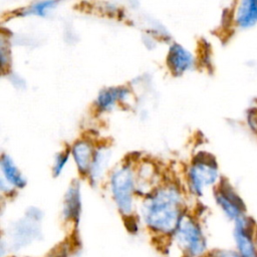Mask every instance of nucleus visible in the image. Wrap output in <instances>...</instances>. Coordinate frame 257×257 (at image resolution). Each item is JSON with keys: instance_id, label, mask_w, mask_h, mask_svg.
Instances as JSON below:
<instances>
[{"instance_id": "20e7f679", "label": "nucleus", "mask_w": 257, "mask_h": 257, "mask_svg": "<svg viewBox=\"0 0 257 257\" xmlns=\"http://www.w3.org/2000/svg\"><path fill=\"white\" fill-rule=\"evenodd\" d=\"M257 225L248 215H243L234 221L233 239L235 250L241 257H253L256 251Z\"/></svg>"}, {"instance_id": "423d86ee", "label": "nucleus", "mask_w": 257, "mask_h": 257, "mask_svg": "<svg viewBox=\"0 0 257 257\" xmlns=\"http://www.w3.org/2000/svg\"><path fill=\"white\" fill-rule=\"evenodd\" d=\"M179 239L194 256L202 255L206 250V240L199 225L191 218H182L177 228Z\"/></svg>"}, {"instance_id": "6e6552de", "label": "nucleus", "mask_w": 257, "mask_h": 257, "mask_svg": "<svg viewBox=\"0 0 257 257\" xmlns=\"http://www.w3.org/2000/svg\"><path fill=\"white\" fill-rule=\"evenodd\" d=\"M235 24L241 29H247L257 24V0H242L234 12Z\"/></svg>"}, {"instance_id": "a211bd4d", "label": "nucleus", "mask_w": 257, "mask_h": 257, "mask_svg": "<svg viewBox=\"0 0 257 257\" xmlns=\"http://www.w3.org/2000/svg\"><path fill=\"white\" fill-rule=\"evenodd\" d=\"M10 80L11 82L16 86V87H22L23 84H24V81L22 78H20L18 75L16 74H13L12 77H10Z\"/></svg>"}, {"instance_id": "aec40b11", "label": "nucleus", "mask_w": 257, "mask_h": 257, "mask_svg": "<svg viewBox=\"0 0 257 257\" xmlns=\"http://www.w3.org/2000/svg\"><path fill=\"white\" fill-rule=\"evenodd\" d=\"M253 257H257V254H256V255H255V256H253Z\"/></svg>"}, {"instance_id": "39448f33", "label": "nucleus", "mask_w": 257, "mask_h": 257, "mask_svg": "<svg viewBox=\"0 0 257 257\" xmlns=\"http://www.w3.org/2000/svg\"><path fill=\"white\" fill-rule=\"evenodd\" d=\"M215 200L224 215L230 221L234 222L239 217L246 214V206L243 200L225 180L219 183V186L215 191Z\"/></svg>"}, {"instance_id": "ddd939ff", "label": "nucleus", "mask_w": 257, "mask_h": 257, "mask_svg": "<svg viewBox=\"0 0 257 257\" xmlns=\"http://www.w3.org/2000/svg\"><path fill=\"white\" fill-rule=\"evenodd\" d=\"M110 159V151L105 147H100L94 152L92 164L89 170L91 180L97 182L103 176Z\"/></svg>"}, {"instance_id": "f3484780", "label": "nucleus", "mask_w": 257, "mask_h": 257, "mask_svg": "<svg viewBox=\"0 0 257 257\" xmlns=\"http://www.w3.org/2000/svg\"><path fill=\"white\" fill-rule=\"evenodd\" d=\"M247 121L251 130L255 133H257V112L256 109H251V111L247 114Z\"/></svg>"}, {"instance_id": "f257e3e1", "label": "nucleus", "mask_w": 257, "mask_h": 257, "mask_svg": "<svg viewBox=\"0 0 257 257\" xmlns=\"http://www.w3.org/2000/svg\"><path fill=\"white\" fill-rule=\"evenodd\" d=\"M181 201L177 188H159L144 202L143 216L146 223L156 231L169 233L176 230L182 219Z\"/></svg>"}, {"instance_id": "9b49d317", "label": "nucleus", "mask_w": 257, "mask_h": 257, "mask_svg": "<svg viewBox=\"0 0 257 257\" xmlns=\"http://www.w3.org/2000/svg\"><path fill=\"white\" fill-rule=\"evenodd\" d=\"M0 166H1L2 174L4 176L3 180L6 183H8L11 187H15L18 189L25 187L26 180L24 176L21 174L17 166L14 164L13 160L8 155L3 154L1 156Z\"/></svg>"}, {"instance_id": "9d476101", "label": "nucleus", "mask_w": 257, "mask_h": 257, "mask_svg": "<svg viewBox=\"0 0 257 257\" xmlns=\"http://www.w3.org/2000/svg\"><path fill=\"white\" fill-rule=\"evenodd\" d=\"M128 98V90L125 87H110L102 89L96 98V106L101 111L111 110L118 101Z\"/></svg>"}, {"instance_id": "4468645a", "label": "nucleus", "mask_w": 257, "mask_h": 257, "mask_svg": "<svg viewBox=\"0 0 257 257\" xmlns=\"http://www.w3.org/2000/svg\"><path fill=\"white\" fill-rule=\"evenodd\" d=\"M57 5L55 1H41V2H35L33 3L24 14H33L37 16L44 17L49 11L54 9V7Z\"/></svg>"}, {"instance_id": "7ed1b4c3", "label": "nucleus", "mask_w": 257, "mask_h": 257, "mask_svg": "<svg viewBox=\"0 0 257 257\" xmlns=\"http://www.w3.org/2000/svg\"><path fill=\"white\" fill-rule=\"evenodd\" d=\"M134 171L130 165H123L113 171L110 177V189L114 202L123 214L133 210V196L137 188Z\"/></svg>"}, {"instance_id": "6ab92c4d", "label": "nucleus", "mask_w": 257, "mask_h": 257, "mask_svg": "<svg viewBox=\"0 0 257 257\" xmlns=\"http://www.w3.org/2000/svg\"><path fill=\"white\" fill-rule=\"evenodd\" d=\"M256 251H257V233H256Z\"/></svg>"}, {"instance_id": "0eeeda50", "label": "nucleus", "mask_w": 257, "mask_h": 257, "mask_svg": "<svg viewBox=\"0 0 257 257\" xmlns=\"http://www.w3.org/2000/svg\"><path fill=\"white\" fill-rule=\"evenodd\" d=\"M168 66L175 75H181L194 66L192 53L180 44H172L168 52Z\"/></svg>"}, {"instance_id": "dca6fc26", "label": "nucleus", "mask_w": 257, "mask_h": 257, "mask_svg": "<svg viewBox=\"0 0 257 257\" xmlns=\"http://www.w3.org/2000/svg\"><path fill=\"white\" fill-rule=\"evenodd\" d=\"M212 257H241L235 249H218L212 252Z\"/></svg>"}, {"instance_id": "2eb2a0df", "label": "nucleus", "mask_w": 257, "mask_h": 257, "mask_svg": "<svg viewBox=\"0 0 257 257\" xmlns=\"http://www.w3.org/2000/svg\"><path fill=\"white\" fill-rule=\"evenodd\" d=\"M68 158H69V153L66 151L59 153L55 157L53 168H52L54 176H58L59 174H61V172L63 171V169L65 168V166L68 162Z\"/></svg>"}, {"instance_id": "f8f14e48", "label": "nucleus", "mask_w": 257, "mask_h": 257, "mask_svg": "<svg viewBox=\"0 0 257 257\" xmlns=\"http://www.w3.org/2000/svg\"><path fill=\"white\" fill-rule=\"evenodd\" d=\"M80 188L77 183H73L69 186L64 197L63 215L66 219L78 220L80 213Z\"/></svg>"}, {"instance_id": "1a4fd4ad", "label": "nucleus", "mask_w": 257, "mask_h": 257, "mask_svg": "<svg viewBox=\"0 0 257 257\" xmlns=\"http://www.w3.org/2000/svg\"><path fill=\"white\" fill-rule=\"evenodd\" d=\"M71 154L78 171L82 174L89 173L94 156L90 143L83 140L75 142L71 148Z\"/></svg>"}, {"instance_id": "f03ea898", "label": "nucleus", "mask_w": 257, "mask_h": 257, "mask_svg": "<svg viewBox=\"0 0 257 257\" xmlns=\"http://www.w3.org/2000/svg\"><path fill=\"white\" fill-rule=\"evenodd\" d=\"M191 191L202 196L206 187L214 185L219 179L218 165L213 156L208 153H199L193 161L188 174Z\"/></svg>"}]
</instances>
